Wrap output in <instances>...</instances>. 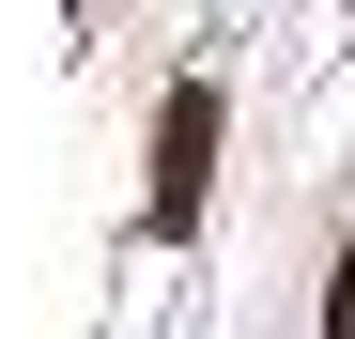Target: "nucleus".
I'll return each instance as SVG.
<instances>
[{
    "label": "nucleus",
    "mask_w": 355,
    "mask_h": 339,
    "mask_svg": "<svg viewBox=\"0 0 355 339\" xmlns=\"http://www.w3.org/2000/svg\"><path fill=\"white\" fill-rule=\"evenodd\" d=\"M324 339H355V247H340V277H324Z\"/></svg>",
    "instance_id": "f03ea898"
},
{
    "label": "nucleus",
    "mask_w": 355,
    "mask_h": 339,
    "mask_svg": "<svg viewBox=\"0 0 355 339\" xmlns=\"http://www.w3.org/2000/svg\"><path fill=\"white\" fill-rule=\"evenodd\" d=\"M201 185H216V77H186V93L155 108V232H186Z\"/></svg>",
    "instance_id": "f257e3e1"
}]
</instances>
